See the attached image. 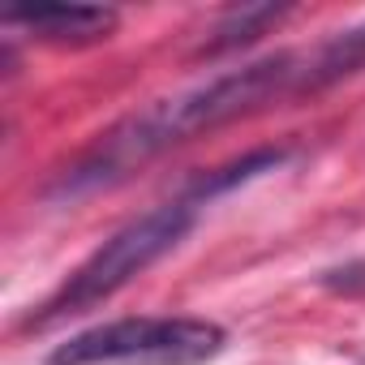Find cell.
Instances as JSON below:
<instances>
[{"instance_id": "cell-1", "label": "cell", "mask_w": 365, "mask_h": 365, "mask_svg": "<svg viewBox=\"0 0 365 365\" xmlns=\"http://www.w3.org/2000/svg\"><path fill=\"white\" fill-rule=\"evenodd\" d=\"M292 95H314L309 91V52H275L267 61L228 69L202 86L155 99L150 108L112 125L61 176L56 194H91V190L116 185L129 172L146 168L155 155L172 150L176 142H190L202 129H220L228 120H241V116H250L275 99H292Z\"/></svg>"}, {"instance_id": "cell-2", "label": "cell", "mask_w": 365, "mask_h": 365, "mask_svg": "<svg viewBox=\"0 0 365 365\" xmlns=\"http://www.w3.org/2000/svg\"><path fill=\"white\" fill-rule=\"evenodd\" d=\"M194 215H198V207L190 198H176V202H163V207L146 211L142 220L125 224L112 241H103L65 279V288L43 305L39 322H52V318L91 309V305L108 301L112 292H120L133 275H142L146 267H155L163 254H172L180 241H185V232L194 228Z\"/></svg>"}, {"instance_id": "cell-3", "label": "cell", "mask_w": 365, "mask_h": 365, "mask_svg": "<svg viewBox=\"0 0 365 365\" xmlns=\"http://www.w3.org/2000/svg\"><path fill=\"white\" fill-rule=\"evenodd\" d=\"M228 344L202 318H116L69 335L48 365H202Z\"/></svg>"}, {"instance_id": "cell-4", "label": "cell", "mask_w": 365, "mask_h": 365, "mask_svg": "<svg viewBox=\"0 0 365 365\" xmlns=\"http://www.w3.org/2000/svg\"><path fill=\"white\" fill-rule=\"evenodd\" d=\"M5 22L22 26L39 43L82 48V43H99L116 31V9H103V5H9Z\"/></svg>"}, {"instance_id": "cell-5", "label": "cell", "mask_w": 365, "mask_h": 365, "mask_svg": "<svg viewBox=\"0 0 365 365\" xmlns=\"http://www.w3.org/2000/svg\"><path fill=\"white\" fill-rule=\"evenodd\" d=\"M284 159H288L284 150H254V155H245V159H232V163H224V168L207 172L198 185L185 194V198H190L194 207H202V202H211V198H220V194H228V190L245 185V180H254V176H262V172H275Z\"/></svg>"}, {"instance_id": "cell-6", "label": "cell", "mask_w": 365, "mask_h": 365, "mask_svg": "<svg viewBox=\"0 0 365 365\" xmlns=\"http://www.w3.org/2000/svg\"><path fill=\"white\" fill-rule=\"evenodd\" d=\"M288 9L284 5H245V9H232L220 26H215V39L202 48V52H224V48H237V43H250L262 35V26L279 22Z\"/></svg>"}]
</instances>
